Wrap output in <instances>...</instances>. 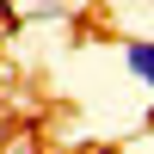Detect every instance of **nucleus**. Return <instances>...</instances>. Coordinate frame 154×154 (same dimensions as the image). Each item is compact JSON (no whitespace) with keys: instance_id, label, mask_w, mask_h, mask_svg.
<instances>
[{"instance_id":"obj_1","label":"nucleus","mask_w":154,"mask_h":154,"mask_svg":"<svg viewBox=\"0 0 154 154\" xmlns=\"http://www.w3.org/2000/svg\"><path fill=\"white\" fill-rule=\"evenodd\" d=\"M123 68L154 93V37H130V43H123Z\"/></svg>"},{"instance_id":"obj_2","label":"nucleus","mask_w":154,"mask_h":154,"mask_svg":"<svg viewBox=\"0 0 154 154\" xmlns=\"http://www.w3.org/2000/svg\"><path fill=\"white\" fill-rule=\"evenodd\" d=\"M0 43H6V25H0Z\"/></svg>"}]
</instances>
